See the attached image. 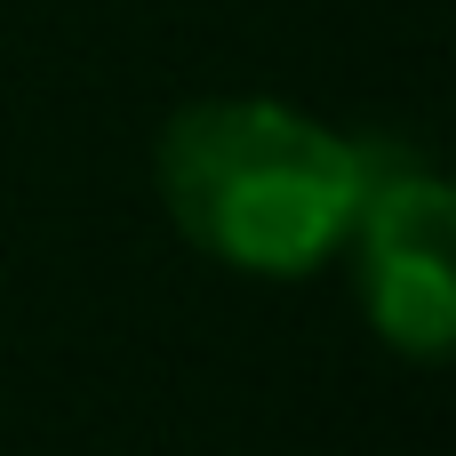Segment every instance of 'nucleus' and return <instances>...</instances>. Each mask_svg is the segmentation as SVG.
<instances>
[{
    "instance_id": "nucleus-1",
    "label": "nucleus",
    "mask_w": 456,
    "mask_h": 456,
    "mask_svg": "<svg viewBox=\"0 0 456 456\" xmlns=\"http://www.w3.org/2000/svg\"><path fill=\"white\" fill-rule=\"evenodd\" d=\"M369 144L273 96L184 104L160 136V200L176 232L240 273H313L353 240Z\"/></svg>"
},
{
    "instance_id": "nucleus-2",
    "label": "nucleus",
    "mask_w": 456,
    "mask_h": 456,
    "mask_svg": "<svg viewBox=\"0 0 456 456\" xmlns=\"http://www.w3.org/2000/svg\"><path fill=\"white\" fill-rule=\"evenodd\" d=\"M361 240V289H369V321L393 353L409 361H441L456 345V200L433 168L385 160L369 152V192L353 216Z\"/></svg>"
}]
</instances>
